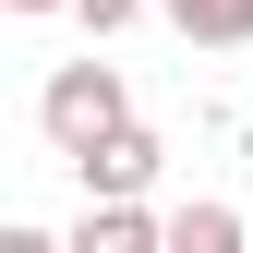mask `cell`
Segmentation results:
<instances>
[{
    "label": "cell",
    "mask_w": 253,
    "mask_h": 253,
    "mask_svg": "<svg viewBox=\"0 0 253 253\" xmlns=\"http://www.w3.org/2000/svg\"><path fill=\"white\" fill-rule=\"evenodd\" d=\"M37 121H48V145H60V157H97L121 121H133L121 60H60V73H48V97H37Z\"/></svg>",
    "instance_id": "cell-1"
},
{
    "label": "cell",
    "mask_w": 253,
    "mask_h": 253,
    "mask_svg": "<svg viewBox=\"0 0 253 253\" xmlns=\"http://www.w3.org/2000/svg\"><path fill=\"white\" fill-rule=\"evenodd\" d=\"M157 169H169V145L145 133V121H121V133L97 157H73V181H84V205H145L157 193Z\"/></svg>",
    "instance_id": "cell-2"
},
{
    "label": "cell",
    "mask_w": 253,
    "mask_h": 253,
    "mask_svg": "<svg viewBox=\"0 0 253 253\" xmlns=\"http://www.w3.org/2000/svg\"><path fill=\"white\" fill-rule=\"evenodd\" d=\"M60 241H73V253H169V217H157V205H84Z\"/></svg>",
    "instance_id": "cell-3"
},
{
    "label": "cell",
    "mask_w": 253,
    "mask_h": 253,
    "mask_svg": "<svg viewBox=\"0 0 253 253\" xmlns=\"http://www.w3.org/2000/svg\"><path fill=\"white\" fill-rule=\"evenodd\" d=\"M169 24L193 48H253V0H169Z\"/></svg>",
    "instance_id": "cell-4"
},
{
    "label": "cell",
    "mask_w": 253,
    "mask_h": 253,
    "mask_svg": "<svg viewBox=\"0 0 253 253\" xmlns=\"http://www.w3.org/2000/svg\"><path fill=\"white\" fill-rule=\"evenodd\" d=\"M169 253H241V205H217V193L181 205V217H169Z\"/></svg>",
    "instance_id": "cell-5"
},
{
    "label": "cell",
    "mask_w": 253,
    "mask_h": 253,
    "mask_svg": "<svg viewBox=\"0 0 253 253\" xmlns=\"http://www.w3.org/2000/svg\"><path fill=\"white\" fill-rule=\"evenodd\" d=\"M145 12H169V0H73L84 37H121V24H145Z\"/></svg>",
    "instance_id": "cell-6"
},
{
    "label": "cell",
    "mask_w": 253,
    "mask_h": 253,
    "mask_svg": "<svg viewBox=\"0 0 253 253\" xmlns=\"http://www.w3.org/2000/svg\"><path fill=\"white\" fill-rule=\"evenodd\" d=\"M0 253H73V241H60V229H24V217H12V229H0Z\"/></svg>",
    "instance_id": "cell-7"
},
{
    "label": "cell",
    "mask_w": 253,
    "mask_h": 253,
    "mask_svg": "<svg viewBox=\"0 0 253 253\" xmlns=\"http://www.w3.org/2000/svg\"><path fill=\"white\" fill-rule=\"evenodd\" d=\"M0 12H73V0H0Z\"/></svg>",
    "instance_id": "cell-8"
}]
</instances>
